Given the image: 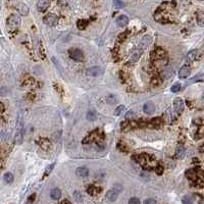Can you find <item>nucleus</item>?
<instances>
[{
    "label": "nucleus",
    "mask_w": 204,
    "mask_h": 204,
    "mask_svg": "<svg viewBox=\"0 0 204 204\" xmlns=\"http://www.w3.org/2000/svg\"><path fill=\"white\" fill-rule=\"evenodd\" d=\"M23 139H24V112H20L17 120L14 141L17 144H22Z\"/></svg>",
    "instance_id": "1"
},
{
    "label": "nucleus",
    "mask_w": 204,
    "mask_h": 204,
    "mask_svg": "<svg viewBox=\"0 0 204 204\" xmlns=\"http://www.w3.org/2000/svg\"><path fill=\"white\" fill-rule=\"evenodd\" d=\"M135 160L140 163L143 169H152L154 166H156V162L152 158L151 156H149L148 154H141V155H136L135 156Z\"/></svg>",
    "instance_id": "2"
},
{
    "label": "nucleus",
    "mask_w": 204,
    "mask_h": 204,
    "mask_svg": "<svg viewBox=\"0 0 204 204\" xmlns=\"http://www.w3.org/2000/svg\"><path fill=\"white\" fill-rule=\"evenodd\" d=\"M6 25L9 31H15L20 25V17L17 14H11L6 20Z\"/></svg>",
    "instance_id": "3"
},
{
    "label": "nucleus",
    "mask_w": 204,
    "mask_h": 204,
    "mask_svg": "<svg viewBox=\"0 0 204 204\" xmlns=\"http://www.w3.org/2000/svg\"><path fill=\"white\" fill-rule=\"evenodd\" d=\"M43 23L48 27H53L58 23V17L54 14H48L43 17Z\"/></svg>",
    "instance_id": "4"
},
{
    "label": "nucleus",
    "mask_w": 204,
    "mask_h": 204,
    "mask_svg": "<svg viewBox=\"0 0 204 204\" xmlns=\"http://www.w3.org/2000/svg\"><path fill=\"white\" fill-rule=\"evenodd\" d=\"M104 74V69L100 66H92L86 71V75L89 77H98Z\"/></svg>",
    "instance_id": "5"
},
{
    "label": "nucleus",
    "mask_w": 204,
    "mask_h": 204,
    "mask_svg": "<svg viewBox=\"0 0 204 204\" xmlns=\"http://www.w3.org/2000/svg\"><path fill=\"white\" fill-rule=\"evenodd\" d=\"M69 54V57L76 61H82L84 59V54H83L82 50H80V49H71Z\"/></svg>",
    "instance_id": "6"
},
{
    "label": "nucleus",
    "mask_w": 204,
    "mask_h": 204,
    "mask_svg": "<svg viewBox=\"0 0 204 204\" xmlns=\"http://www.w3.org/2000/svg\"><path fill=\"white\" fill-rule=\"evenodd\" d=\"M137 126H138V123L134 122V120H128L126 122L122 123V125H120V129L125 132H128V131L134 130V129H136Z\"/></svg>",
    "instance_id": "7"
},
{
    "label": "nucleus",
    "mask_w": 204,
    "mask_h": 204,
    "mask_svg": "<svg viewBox=\"0 0 204 204\" xmlns=\"http://www.w3.org/2000/svg\"><path fill=\"white\" fill-rule=\"evenodd\" d=\"M184 107H185L184 100L180 97L175 98V99L174 100V108H175V111H177L178 113H181L183 110H184Z\"/></svg>",
    "instance_id": "8"
},
{
    "label": "nucleus",
    "mask_w": 204,
    "mask_h": 204,
    "mask_svg": "<svg viewBox=\"0 0 204 204\" xmlns=\"http://www.w3.org/2000/svg\"><path fill=\"white\" fill-rule=\"evenodd\" d=\"M120 191H117V189H114V188H112L111 190H109L107 192L106 194V198L108 201H110V202H113V201H115L117 199L118 195H120Z\"/></svg>",
    "instance_id": "9"
},
{
    "label": "nucleus",
    "mask_w": 204,
    "mask_h": 204,
    "mask_svg": "<svg viewBox=\"0 0 204 204\" xmlns=\"http://www.w3.org/2000/svg\"><path fill=\"white\" fill-rule=\"evenodd\" d=\"M143 111L148 115L153 114L154 111H155V105L153 104L152 102H146L145 104L143 105Z\"/></svg>",
    "instance_id": "10"
},
{
    "label": "nucleus",
    "mask_w": 204,
    "mask_h": 204,
    "mask_svg": "<svg viewBox=\"0 0 204 204\" xmlns=\"http://www.w3.org/2000/svg\"><path fill=\"white\" fill-rule=\"evenodd\" d=\"M190 74H191L190 65H188V64H184V65L181 68L180 72H179V77L182 79H185V78H187V77H189Z\"/></svg>",
    "instance_id": "11"
},
{
    "label": "nucleus",
    "mask_w": 204,
    "mask_h": 204,
    "mask_svg": "<svg viewBox=\"0 0 204 204\" xmlns=\"http://www.w3.org/2000/svg\"><path fill=\"white\" fill-rule=\"evenodd\" d=\"M49 5H50V1H49V0H38L37 8L39 11H45L49 7Z\"/></svg>",
    "instance_id": "12"
},
{
    "label": "nucleus",
    "mask_w": 204,
    "mask_h": 204,
    "mask_svg": "<svg viewBox=\"0 0 204 204\" xmlns=\"http://www.w3.org/2000/svg\"><path fill=\"white\" fill-rule=\"evenodd\" d=\"M38 144H39L41 148H42L43 150H45V151H47V150H49V149L51 148V143H50V141H49L48 139H45V138L39 139Z\"/></svg>",
    "instance_id": "13"
},
{
    "label": "nucleus",
    "mask_w": 204,
    "mask_h": 204,
    "mask_svg": "<svg viewBox=\"0 0 204 204\" xmlns=\"http://www.w3.org/2000/svg\"><path fill=\"white\" fill-rule=\"evenodd\" d=\"M161 125H162V122H161L160 117H155V118H153L151 122L147 123V126L152 128V129H157V128H159Z\"/></svg>",
    "instance_id": "14"
},
{
    "label": "nucleus",
    "mask_w": 204,
    "mask_h": 204,
    "mask_svg": "<svg viewBox=\"0 0 204 204\" xmlns=\"http://www.w3.org/2000/svg\"><path fill=\"white\" fill-rule=\"evenodd\" d=\"M117 24L118 27H120V28L126 27V26L129 24V17H126V15H123V14L120 15V17L117 19Z\"/></svg>",
    "instance_id": "15"
},
{
    "label": "nucleus",
    "mask_w": 204,
    "mask_h": 204,
    "mask_svg": "<svg viewBox=\"0 0 204 204\" xmlns=\"http://www.w3.org/2000/svg\"><path fill=\"white\" fill-rule=\"evenodd\" d=\"M76 175H78L79 178H86L89 175V169L87 167H79L76 170Z\"/></svg>",
    "instance_id": "16"
},
{
    "label": "nucleus",
    "mask_w": 204,
    "mask_h": 204,
    "mask_svg": "<svg viewBox=\"0 0 204 204\" xmlns=\"http://www.w3.org/2000/svg\"><path fill=\"white\" fill-rule=\"evenodd\" d=\"M87 192L89 193L91 196H96L99 194L100 192H101V188L99 187H96V186H90V187H88V190Z\"/></svg>",
    "instance_id": "17"
},
{
    "label": "nucleus",
    "mask_w": 204,
    "mask_h": 204,
    "mask_svg": "<svg viewBox=\"0 0 204 204\" xmlns=\"http://www.w3.org/2000/svg\"><path fill=\"white\" fill-rule=\"evenodd\" d=\"M185 154H186V150H185L184 146H182V145L178 146L177 147V150H175V156H177V158H179V159L184 158Z\"/></svg>",
    "instance_id": "18"
},
{
    "label": "nucleus",
    "mask_w": 204,
    "mask_h": 204,
    "mask_svg": "<svg viewBox=\"0 0 204 204\" xmlns=\"http://www.w3.org/2000/svg\"><path fill=\"white\" fill-rule=\"evenodd\" d=\"M17 8L20 11V14H23V15H27L28 14H29V7L24 3H19L17 5Z\"/></svg>",
    "instance_id": "19"
},
{
    "label": "nucleus",
    "mask_w": 204,
    "mask_h": 204,
    "mask_svg": "<svg viewBox=\"0 0 204 204\" xmlns=\"http://www.w3.org/2000/svg\"><path fill=\"white\" fill-rule=\"evenodd\" d=\"M142 53H143V51L142 50H135L133 53H132V55L130 56V61L131 62H136L137 60H138L139 58H140V56L142 55Z\"/></svg>",
    "instance_id": "20"
},
{
    "label": "nucleus",
    "mask_w": 204,
    "mask_h": 204,
    "mask_svg": "<svg viewBox=\"0 0 204 204\" xmlns=\"http://www.w3.org/2000/svg\"><path fill=\"white\" fill-rule=\"evenodd\" d=\"M50 197L52 198L53 200H58L59 198L61 197V191L59 190V189H57V188H55V189L51 190Z\"/></svg>",
    "instance_id": "21"
},
{
    "label": "nucleus",
    "mask_w": 204,
    "mask_h": 204,
    "mask_svg": "<svg viewBox=\"0 0 204 204\" xmlns=\"http://www.w3.org/2000/svg\"><path fill=\"white\" fill-rule=\"evenodd\" d=\"M197 55H198V51L197 50L190 51V52L187 54V61H189V62H192V61H194L195 59L197 58Z\"/></svg>",
    "instance_id": "22"
},
{
    "label": "nucleus",
    "mask_w": 204,
    "mask_h": 204,
    "mask_svg": "<svg viewBox=\"0 0 204 204\" xmlns=\"http://www.w3.org/2000/svg\"><path fill=\"white\" fill-rule=\"evenodd\" d=\"M152 42V38L150 37V36H148V35H146L145 37L142 39L141 41V45H142V48H146L147 46L149 45Z\"/></svg>",
    "instance_id": "23"
},
{
    "label": "nucleus",
    "mask_w": 204,
    "mask_h": 204,
    "mask_svg": "<svg viewBox=\"0 0 204 204\" xmlns=\"http://www.w3.org/2000/svg\"><path fill=\"white\" fill-rule=\"evenodd\" d=\"M3 180L7 184H11V183L14 182V175H12L11 172H6V174H4L3 175Z\"/></svg>",
    "instance_id": "24"
},
{
    "label": "nucleus",
    "mask_w": 204,
    "mask_h": 204,
    "mask_svg": "<svg viewBox=\"0 0 204 204\" xmlns=\"http://www.w3.org/2000/svg\"><path fill=\"white\" fill-rule=\"evenodd\" d=\"M87 120H90V122H93V120H97V114L94 110H90L87 113Z\"/></svg>",
    "instance_id": "25"
},
{
    "label": "nucleus",
    "mask_w": 204,
    "mask_h": 204,
    "mask_svg": "<svg viewBox=\"0 0 204 204\" xmlns=\"http://www.w3.org/2000/svg\"><path fill=\"white\" fill-rule=\"evenodd\" d=\"M74 198H75V200L77 201V202H82L83 201V196L81 193L79 192V191H76V192H74Z\"/></svg>",
    "instance_id": "26"
},
{
    "label": "nucleus",
    "mask_w": 204,
    "mask_h": 204,
    "mask_svg": "<svg viewBox=\"0 0 204 204\" xmlns=\"http://www.w3.org/2000/svg\"><path fill=\"white\" fill-rule=\"evenodd\" d=\"M181 88H182V86H181L180 83H175V84L172 85V87L170 88V91H172V93H177V92L180 91Z\"/></svg>",
    "instance_id": "27"
},
{
    "label": "nucleus",
    "mask_w": 204,
    "mask_h": 204,
    "mask_svg": "<svg viewBox=\"0 0 204 204\" xmlns=\"http://www.w3.org/2000/svg\"><path fill=\"white\" fill-rule=\"evenodd\" d=\"M182 203L183 204H193V199L191 198V196L187 195V196H185V197H183Z\"/></svg>",
    "instance_id": "28"
},
{
    "label": "nucleus",
    "mask_w": 204,
    "mask_h": 204,
    "mask_svg": "<svg viewBox=\"0 0 204 204\" xmlns=\"http://www.w3.org/2000/svg\"><path fill=\"white\" fill-rule=\"evenodd\" d=\"M113 3H114V6L117 8H122V7L125 6V1L123 0H114Z\"/></svg>",
    "instance_id": "29"
},
{
    "label": "nucleus",
    "mask_w": 204,
    "mask_h": 204,
    "mask_svg": "<svg viewBox=\"0 0 204 204\" xmlns=\"http://www.w3.org/2000/svg\"><path fill=\"white\" fill-rule=\"evenodd\" d=\"M115 101H117V100H115V96H114V95L110 94V95H108L107 98H106V102L108 103V104H114Z\"/></svg>",
    "instance_id": "30"
},
{
    "label": "nucleus",
    "mask_w": 204,
    "mask_h": 204,
    "mask_svg": "<svg viewBox=\"0 0 204 204\" xmlns=\"http://www.w3.org/2000/svg\"><path fill=\"white\" fill-rule=\"evenodd\" d=\"M155 54H156V56L157 57H159V58H162L164 56V50L163 49H161V48H157L156 50H155Z\"/></svg>",
    "instance_id": "31"
},
{
    "label": "nucleus",
    "mask_w": 204,
    "mask_h": 204,
    "mask_svg": "<svg viewBox=\"0 0 204 204\" xmlns=\"http://www.w3.org/2000/svg\"><path fill=\"white\" fill-rule=\"evenodd\" d=\"M54 166H55V163H51L50 165H48L45 169V174H44V175L46 177V175H48L49 174H50V172H52V169H54Z\"/></svg>",
    "instance_id": "32"
},
{
    "label": "nucleus",
    "mask_w": 204,
    "mask_h": 204,
    "mask_svg": "<svg viewBox=\"0 0 204 204\" xmlns=\"http://www.w3.org/2000/svg\"><path fill=\"white\" fill-rule=\"evenodd\" d=\"M135 117H136V113L134 111H128V112H126V120H134Z\"/></svg>",
    "instance_id": "33"
},
{
    "label": "nucleus",
    "mask_w": 204,
    "mask_h": 204,
    "mask_svg": "<svg viewBox=\"0 0 204 204\" xmlns=\"http://www.w3.org/2000/svg\"><path fill=\"white\" fill-rule=\"evenodd\" d=\"M125 106H123V105H120V106H118L117 108H115V110H114V114L115 115H120V113H122L123 110H125Z\"/></svg>",
    "instance_id": "34"
},
{
    "label": "nucleus",
    "mask_w": 204,
    "mask_h": 204,
    "mask_svg": "<svg viewBox=\"0 0 204 204\" xmlns=\"http://www.w3.org/2000/svg\"><path fill=\"white\" fill-rule=\"evenodd\" d=\"M87 20H79L78 22V27H79V29H81V30H83V29H85V28H86V26H87Z\"/></svg>",
    "instance_id": "35"
},
{
    "label": "nucleus",
    "mask_w": 204,
    "mask_h": 204,
    "mask_svg": "<svg viewBox=\"0 0 204 204\" xmlns=\"http://www.w3.org/2000/svg\"><path fill=\"white\" fill-rule=\"evenodd\" d=\"M129 204H141V202H140V200H139L138 198L133 197V198H131V199L129 200Z\"/></svg>",
    "instance_id": "36"
},
{
    "label": "nucleus",
    "mask_w": 204,
    "mask_h": 204,
    "mask_svg": "<svg viewBox=\"0 0 204 204\" xmlns=\"http://www.w3.org/2000/svg\"><path fill=\"white\" fill-rule=\"evenodd\" d=\"M155 172H156L157 175H162V172H163V167H162L161 165H156Z\"/></svg>",
    "instance_id": "37"
},
{
    "label": "nucleus",
    "mask_w": 204,
    "mask_h": 204,
    "mask_svg": "<svg viewBox=\"0 0 204 204\" xmlns=\"http://www.w3.org/2000/svg\"><path fill=\"white\" fill-rule=\"evenodd\" d=\"M198 133V136H195V139H201L203 137V126H200V130L197 132Z\"/></svg>",
    "instance_id": "38"
},
{
    "label": "nucleus",
    "mask_w": 204,
    "mask_h": 204,
    "mask_svg": "<svg viewBox=\"0 0 204 204\" xmlns=\"http://www.w3.org/2000/svg\"><path fill=\"white\" fill-rule=\"evenodd\" d=\"M143 204H156V201L154 199H152V198H149V199H146L144 201Z\"/></svg>",
    "instance_id": "39"
},
{
    "label": "nucleus",
    "mask_w": 204,
    "mask_h": 204,
    "mask_svg": "<svg viewBox=\"0 0 204 204\" xmlns=\"http://www.w3.org/2000/svg\"><path fill=\"white\" fill-rule=\"evenodd\" d=\"M198 23L202 26L203 25V12H199V17H198Z\"/></svg>",
    "instance_id": "40"
},
{
    "label": "nucleus",
    "mask_w": 204,
    "mask_h": 204,
    "mask_svg": "<svg viewBox=\"0 0 204 204\" xmlns=\"http://www.w3.org/2000/svg\"><path fill=\"white\" fill-rule=\"evenodd\" d=\"M34 199H35V195H31L30 197H29V199H28V201H27V203H26V204H32V203H33V201H34Z\"/></svg>",
    "instance_id": "41"
},
{
    "label": "nucleus",
    "mask_w": 204,
    "mask_h": 204,
    "mask_svg": "<svg viewBox=\"0 0 204 204\" xmlns=\"http://www.w3.org/2000/svg\"><path fill=\"white\" fill-rule=\"evenodd\" d=\"M4 105H3V103H1L0 102V114H1L2 112H4Z\"/></svg>",
    "instance_id": "42"
},
{
    "label": "nucleus",
    "mask_w": 204,
    "mask_h": 204,
    "mask_svg": "<svg viewBox=\"0 0 204 204\" xmlns=\"http://www.w3.org/2000/svg\"><path fill=\"white\" fill-rule=\"evenodd\" d=\"M61 204H72V203H71V201L64 199V200H62V202H61Z\"/></svg>",
    "instance_id": "43"
},
{
    "label": "nucleus",
    "mask_w": 204,
    "mask_h": 204,
    "mask_svg": "<svg viewBox=\"0 0 204 204\" xmlns=\"http://www.w3.org/2000/svg\"><path fill=\"white\" fill-rule=\"evenodd\" d=\"M198 1H203V0H198Z\"/></svg>",
    "instance_id": "44"
}]
</instances>
